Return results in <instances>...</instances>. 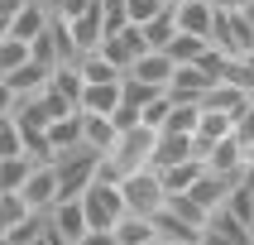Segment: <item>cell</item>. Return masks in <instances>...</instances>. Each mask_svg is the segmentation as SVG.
<instances>
[{
  "instance_id": "6da1fadb",
  "label": "cell",
  "mask_w": 254,
  "mask_h": 245,
  "mask_svg": "<svg viewBox=\"0 0 254 245\" xmlns=\"http://www.w3.org/2000/svg\"><path fill=\"white\" fill-rule=\"evenodd\" d=\"M96 163H101V154H96V149H86V144H77V149H67V154H58V159H53V173H58V202L82 197L86 187L96 183Z\"/></svg>"
},
{
  "instance_id": "7a4b0ae2",
  "label": "cell",
  "mask_w": 254,
  "mask_h": 245,
  "mask_svg": "<svg viewBox=\"0 0 254 245\" xmlns=\"http://www.w3.org/2000/svg\"><path fill=\"white\" fill-rule=\"evenodd\" d=\"M154 140H158V130H149L144 120H139V125H129V130H120V135H115V144L106 149V163H111L120 178H125V173H134V168H149Z\"/></svg>"
},
{
  "instance_id": "3957f363",
  "label": "cell",
  "mask_w": 254,
  "mask_h": 245,
  "mask_svg": "<svg viewBox=\"0 0 254 245\" xmlns=\"http://www.w3.org/2000/svg\"><path fill=\"white\" fill-rule=\"evenodd\" d=\"M29 58L34 63H43V68H58V63H77V39H72L67 19H58V14H48V24H43V34L34 43H29Z\"/></svg>"
},
{
  "instance_id": "277c9868",
  "label": "cell",
  "mask_w": 254,
  "mask_h": 245,
  "mask_svg": "<svg viewBox=\"0 0 254 245\" xmlns=\"http://www.w3.org/2000/svg\"><path fill=\"white\" fill-rule=\"evenodd\" d=\"M120 197H125V212L134 216H154L163 202H168V192H163V178H158L154 168H134L120 178Z\"/></svg>"
},
{
  "instance_id": "5b68a950",
  "label": "cell",
  "mask_w": 254,
  "mask_h": 245,
  "mask_svg": "<svg viewBox=\"0 0 254 245\" xmlns=\"http://www.w3.org/2000/svg\"><path fill=\"white\" fill-rule=\"evenodd\" d=\"M82 212H86V226L91 231H111L120 216H125V197H120V183H91L82 192Z\"/></svg>"
},
{
  "instance_id": "8992f818",
  "label": "cell",
  "mask_w": 254,
  "mask_h": 245,
  "mask_svg": "<svg viewBox=\"0 0 254 245\" xmlns=\"http://www.w3.org/2000/svg\"><path fill=\"white\" fill-rule=\"evenodd\" d=\"M144 48H149V43H144V29H139V24H125V29H115V34H106V39L96 43V53L106 58L120 77L134 68V58H139Z\"/></svg>"
},
{
  "instance_id": "52a82bcc",
  "label": "cell",
  "mask_w": 254,
  "mask_h": 245,
  "mask_svg": "<svg viewBox=\"0 0 254 245\" xmlns=\"http://www.w3.org/2000/svg\"><path fill=\"white\" fill-rule=\"evenodd\" d=\"M19 197H24L29 212H53V202H58V173L53 163H34L24 178V187H19Z\"/></svg>"
},
{
  "instance_id": "ba28073f",
  "label": "cell",
  "mask_w": 254,
  "mask_h": 245,
  "mask_svg": "<svg viewBox=\"0 0 254 245\" xmlns=\"http://www.w3.org/2000/svg\"><path fill=\"white\" fill-rule=\"evenodd\" d=\"M173 63L163 48H144L139 58H134V68L125 72V77H134V82H144V86H158V91H168V77H173Z\"/></svg>"
},
{
  "instance_id": "9c48e42d",
  "label": "cell",
  "mask_w": 254,
  "mask_h": 245,
  "mask_svg": "<svg viewBox=\"0 0 254 245\" xmlns=\"http://www.w3.org/2000/svg\"><path fill=\"white\" fill-rule=\"evenodd\" d=\"M245 154H250V149L240 144V135H226V140H216V144L201 149V163H206L211 173H226V178H230V173H240L245 163H250Z\"/></svg>"
},
{
  "instance_id": "30bf717a",
  "label": "cell",
  "mask_w": 254,
  "mask_h": 245,
  "mask_svg": "<svg viewBox=\"0 0 254 245\" xmlns=\"http://www.w3.org/2000/svg\"><path fill=\"white\" fill-rule=\"evenodd\" d=\"M206 91H211V77H206L197 63H178V68H173V77H168V96L173 101H197L201 106Z\"/></svg>"
},
{
  "instance_id": "8fae6325",
  "label": "cell",
  "mask_w": 254,
  "mask_h": 245,
  "mask_svg": "<svg viewBox=\"0 0 254 245\" xmlns=\"http://www.w3.org/2000/svg\"><path fill=\"white\" fill-rule=\"evenodd\" d=\"M250 91L245 86H235V82H211V91L201 96V106L206 111H221V115H230V120H240L245 111H250Z\"/></svg>"
},
{
  "instance_id": "7c38bea8",
  "label": "cell",
  "mask_w": 254,
  "mask_h": 245,
  "mask_svg": "<svg viewBox=\"0 0 254 245\" xmlns=\"http://www.w3.org/2000/svg\"><path fill=\"white\" fill-rule=\"evenodd\" d=\"M48 226L58 231V236H63V241H82L86 231V212H82V197H67V202H53V212H48Z\"/></svg>"
},
{
  "instance_id": "4fadbf2b",
  "label": "cell",
  "mask_w": 254,
  "mask_h": 245,
  "mask_svg": "<svg viewBox=\"0 0 254 245\" xmlns=\"http://www.w3.org/2000/svg\"><path fill=\"white\" fill-rule=\"evenodd\" d=\"M149 221H154V236H158L163 245H192V241H201V231H197V226H187V221L173 212L168 202H163V207H158Z\"/></svg>"
},
{
  "instance_id": "5bb4252c",
  "label": "cell",
  "mask_w": 254,
  "mask_h": 245,
  "mask_svg": "<svg viewBox=\"0 0 254 245\" xmlns=\"http://www.w3.org/2000/svg\"><path fill=\"white\" fill-rule=\"evenodd\" d=\"M230 183H235V173H230V178H226V173H211V168H206V173H201V178H197V183L187 187V197H192V202H197V207H201V212L211 216L216 207L226 202Z\"/></svg>"
},
{
  "instance_id": "9a60e30c",
  "label": "cell",
  "mask_w": 254,
  "mask_h": 245,
  "mask_svg": "<svg viewBox=\"0 0 254 245\" xmlns=\"http://www.w3.org/2000/svg\"><path fill=\"white\" fill-rule=\"evenodd\" d=\"M183 159H197L192 135H168V130H158L154 154H149V168H173V163H183Z\"/></svg>"
},
{
  "instance_id": "2e32d148",
  "label": "cell",
  "mask_w": 254,
  "mask_h": 245,
  "mask_svg": "<svg viewBox=\"0 0 254 245\" xmlns=\"http://www.w3.org/2000/svg\"><path fill=\"white\" fill-rule=\"evenodd\" d=\"M48 0H24V10L14 14L10 19V29H5V34H10V39H19V43H34L43 34V24H48Z\"/></svg>"
},
{
  "instance_id": "e0dca14e",
  "label": "cell",
  "mask_w": 254,
  "mask_h": 245,
  "mask_svg": "<svg viewBox=\"0 0 254 245\" xmlns=\"http://www.w3.org/2000/svg\"><path fill=\"white\" fill-rule=\"evenodd\" d=\"M125 82V77H120ZM120 82H82V96H77V111L86 115H111L120 106Z\"/></svg>"
},
{
  "instance_id": "ac0fdd59",
  "label": "cell",
  "mask_w": 254,
  "mask_h": 245,
  "mask_svg": "<svg viewBox=\"0 0 254 245\" xmlns=\"http://www.w3.org/2000/svg\"><path fill=\"white\" fill-rule=\"evenodd\" d=\"M173 19H178V29H187V34L211 39L216 10H211V0H178V5H173Z\"/></svg>"
},
{
  "instance_id": "d6986e66",
  "label": "cell",
  "mask_w": 254,
  "mask_h": 245,
  "mask_svg": "<svg viewBox=\"0 0 254 245\" xmlns=\"http://www.w3.org/2000/svg\"><path fill=\"white\" fill-rule=\"evenodd\" d=\"M67 29H72V39H77V53H91V48L106 39V24H101V0H96V5H91L86 14L67 19Z\"/></svg>"
},
{
  "instance_id": "ffe728a7",
  "label": "cell",
  "mask_w": 254,
  "mask_h": 245,
  "mask_svg": "<svg viewBox=\"0 0 254 245\" xmlns=\"http://www.w3.org/2000/svg\"><path fill=\"white\" fill-rule=\"evenodd\" d=\"M5 82H10V91H14V96H39L43 86H48V68L29 58V63H19L14 72H5Z\"/></svg>"
},
{
  "instance_id": "44dd1931",
  "label": "cell",
  "mask_w": 254,
  "mask_h": 245,
  "mask_svg": "<svg viewBox=\"0 0 254 245\" xmlns=\"http://www.w3.org/2000/svg\"><path fill=\"white\" fill-rule=\"evenodd\" d=\"M43 135H48V144H53V159H58V154H67V149H77V144H82V111L58 115V120L43 130Z\"/></svg>"
},
{
  "instance_id": "7402d4cb",
  "label": "cell",
  "mask_w": 254,
  "mask_h": 245,
  "mask_svg": "<svg viewBox=\"0 0 254 245\" xmlns=\"http://www.w3.org/2000/svg\"><path fill=\"white\" fill-rule=\"evenodd\" d=\"M154 173L163 178V192L178 197V192H187V187L206 173V163H201V159H183V163H173V168H154Z\"/></svg>"
},
{
  "instance_id": "603a6c76",
  "label": "cell",
  "mask_w": 254,
  "mask_h": 245,
  "mask_svg": "<svg viewBox=\"0 0 254 245\" xmlns=\"http://www.w3.org/2000/svg\"><path fill=\"white\" fill-rule=\"evenodd\" d=\"M115 135H120V130L111 125V115H86L82 111V144H86V149L106 154V149L115 144Z\"/></svg>"
},
{
  "instance_id": "cb8c5ba5",
  "label": "cell",
  "mask_w": 254,
  "mask_h": 245,
  "mask_svg": "<svg viewBox=\"0 0 254 245\" xmlns=\"http://www.w3.org/2000/svg\"><path fill=\"white\" fill-rule=\"evenodd\" d=\"M111 236H115V245H144V241H154V221H149V216L125 212V216L111 226Z\"/></svg>"
},
{
  "instance_id": "d4e9b609",
  "label": "cell",
  "mask_w": 254,
  "mask_h": 245,
  "mask_svg": "<svg viewBox=\"0 0 254 245\" xmlns=\"http://www.w3.org/2000/svg\"><path fill=\"white\" fill-rule=\"evenodd\" d=\"M48 86L77 106V96H82V68H77V63H58V68H48Z\"/></svg>"
},
{
  "instance_id": "484cf974",
  "label": "cell",
  "mask_w": 254,
  "mask_h": 245,
  "mask_svg": "<svg viewBox=\"0 0 254 245\" xmlns=\"http://www.w3.org/2000/svg\"><path fill=\"white\" fill-rule=\"evenodd\" d=\"M206 43H211V39H201V34H187V29H178V34L168 39V48H163V53H168L173 63H197V58L206 53Z\"/></svg>"
},
{
  "instance_id": "4316f807",
  "label": "cell",
  "mask_w": 254,
  "mask_h": 245,
  "mask_svg": "<svg viewBox=\"0 0 254 245\" xmlns=\"http://www.w3.org/2000/svg\"><path fill=\"white\" fill-rule=\"evenodd\" d=\"M139 29H144V43H149V48H168V39L178 34V19H173V5H168V10H158L154 19H144Z\"/></svg>"
},
{
  "instance_id": "83f0119b",
  "label": "cell",
  "mask_w": 254,
  "mask_h": 245,
  "mask_svg": "<svg viewBox=\"0 0 254 245\" xmlns=\"http://www.w3.org/2000/svg\"><path fill=\"white\" fill-rule=\"evenodd\" d=\"M197 115H201L197 101H173V111H168V120H163V130H168V135H192V130H197Z\"/></svg>"
},
{
  "instance_id": "f1b7e54d",
  "label": "cell",
  "mask_w": 254,
  "mask_h": 245,
  "mask_svg": "<svg viewBox=\"0 0 254 245\" xmlns=\"http://www.w3.org/2000/svg\"><path fill=\"white\" fill-rule=\"evenodd\" d=\"M29 163L24 154H14V159H0V192H19L24 187V178H29Z\"/></svg>"
},
{
  "instance_id": "f546056e",
  "label": "cell",
  "mask_w": 254,
  "mask_h": 245,
  "mask_svg": "<svg viewBox=\"0 0 254 245\" xmlns=\"http://www.w3.org/2000/svg\"><path fill=\"white\" fill-rule=\"evenodd\" d=\"M77 68H82V82H120V72H115L111 63H106V58L96 53V48L77 58Z\"/></svg>"
},
{
  "instance_id": "4dcf8cb0",
  "label": "cell",
  "mask_w": 254,
  "mask_h": 245,
  "mask_svg": "<svg viewBox=\"0 0 254 245\" xmlns=\"http://www.w3.org/2000/svg\"><path fill=\"white\" fill-rule=\"evenodd\" d=\"M19 63H29V43L10 39V34H0V77H5V72H14Z\"/></svg>"
},
{
  "instance_id": "1f68e13d",
  "label": "cell",
  "mask_w": 254,
  "mask_h": 245,
  "mask_svg": "<svg viewBox=\"0 0 254 245\" xmlns=\"http://www.w3.org/2000/svg\"><path fill=\"white\" fill-rule=\"evenodd\" d=\"M14 154H24V130H19V120H0V159H14Z\"/></svg>"
},
{
  "instance_id": "d6a6232c",
  "label": "cell",
  "mask_w": 254,
  "mask_h": 245,
  "mask_svg": "<svg viewBox=\"0 0 254 245\" xmlns=\"http://www.w3.org/2000/svg\"><path fill=\"white\" fill-rule=\"evenodd\" d=\"M168 111H173V96H168V91H158V96H154V101H149V106L139 111V120H144L149 130H163V120H168Z\"/></svg>"
},
{
  "instance_id": "836d02e7",
  "label": "cell",
  "mask_w": 254,
  "mask_h": 245,
  "mask_svg": "<svg viewBox=\"0 0 254 245\" xmlns=\"http://www.w3.org/2000/svg\"><path fill=\"white\" fill-rule=\"evenodd\" d=\"M24 212H29V207H24V197H19V192H0V236H5V231H10Z\"/></svg>"
},
{
  "instance_id": "e575fe53",
  "label": "cell",
  "mask_w": 254,
  "mask_h": 245,
  "mask_svg": "<svg viewBox=\"0 0 254 245\" xmlns=\"http://www.w3.org/2000/svg\"><path fill=\"white\" fill-rule=\"evenodd\" d=\"M158 10H168V0H129V24H144Z\"/></svg>"
},
{
  "instance_id": "d590c367",
  "label": "cell",
  "mask_w": 254,
  "mask_h": 245,
  "mask_svg": "<svg viewBox=\"0 0 254 245\" xmlns=\"http://www.w3.org/2000/svg\"><path fill=\"white\" fill-rule=\"evenodd\" d=\"M96 5V0H48V10L58 14V19H77V14H86Z\"/></svg>"
},
{
  "instance_id": "8d00e7d4",
  "label": "cell",
  "mask_w": 254,
  "mask_h": 245,
  "mask_svg": "<svg viewBox=\"0 0 254 245\" xmlns=\"http://www.w3.org/2000/svg\"><path fill=\"white\" fill-rule=\"evenodd\" d=\"M235 135H240V144H245V149H254V101H250V111L235 120Z\"/></svg>"
},
{
  "instance_id": "74e56055",
  "label": "cell",
  "mask_w": 254,
  "mask_h": 245,
  "mask_svg": "<svg viewBox=\"0 0 254 245\" xmlns=\"http://www.w3.org/2000/svg\"><path fill=\"white\" fill-rule=\"evenodd\" d=\"M14 106H19V96H14V91H10V82L0 77V120H10V115H14Z\"/></svg>"
},
{
  "instance_id": "f35d334b",
  "label": "cell",
  "mask_w": 254,
  "mask_h": 245,
  "mask_svg": "<svg viewBox=\"0 0 254 245\" xmlns=\"http://www.w3.org/2000/svg\"><path fill=\"white\" fill-rule=\"evenodd\" d=\"M19 10H24V0H0V34L10 29V19H14Z\"/></svg>"
},
{
  "instance_id": "ab89813d",
  "label": "cell",
  "mask_w": 254,
  "mask_h": 245,
  "mask_svg": "<svg viewBox=\"0 0 254 245\" xmlns=\"http://www.w3.org/2000/svg\"><path fill=\"white\" fill-rule=\"evenodd\" d=\"M72 245H115V236L111 231H86L82 241H72Z\"/></svg>"
},
{
  "instance_id": "60d3db41",
  "label": "cell",
  "mask_w": 254,
  "mask_h": 245,
  "mask_svg": "<svg viewBox=\"0 0 254 245\" xmlns=\"http://www.w3.org/2000/svg\"><path fill=\"white\" fill-rule=\"evenodd\" d=\"M240 19H245V24L254 29V0H240Z\"/></svg>"
},
{
  "instance_id": "b9f144b4",
  "label": "cell",
  "mask_w": 254,
  "mask_h": 245,
  "mask_svg": "<svg viewBox=\"0 0 254 245\" xmlns=\"http://www.w3.org/2000/svg\"><path fill=\"white\" fill-rule=\"evenodd\" d=\"M211 10H216V14H226V10H240V0H211Z\"/></svg>"
},
{
  "instance_id": "7bdbcfd3",
  "label": "cell",
  "mask_w": 254,
  "mask_h": 245,
  "mask_svg": "<svg viewBox=\"0 0 254 245\" xmlns=\"http://www.w3.org/2000/svg\"><path fill=\"white\" fill-rule=\"evenodd\" d=\"M0 245H14V241H10V236H0Z\"/></svg>"
},
{
  "instance_id": "ee69618b",
  "label": "cell",
  "mask_w": 254,
  "mask_h": 245,
  "mask_svg": "<svg viewBox=\"0 0 254 245\" xmlns=\"http://www.w3.org/2000/svg\"><path fill=\"white\" fill-rule=\"evenodd\" d=\"M144 245H163V241H158V236H154V241H144Z\"/></svg>"
},
{
  "instance_id": "f6af8a7d",
  "label": "cell",
  "mask_w": 254,
  "mask_h": 245,
  "mask_svg": "<svg viewBox=\"0 0 254 245\" xmlns=\"http://www.w3.org/2000/svg\"><path fill=\"white\" fill-rule=\"evenodd\" d=\"M245 159H250V168H254V149H250V154H245Z\"/></svg>"
},
{
  "instance_id": "bcb514c9",
  "label": "cell",
  "mask_w": 254,
  "mask_h": 245,
  "mask_svg": "<svg viewBox=\"0 0 254 245\" xmlns=\"http://www.w3.org/2000/svg\"><path fill=\"white\" fill-rule=\"evenodd\" d=\"M192 245H201V241H192Z\"/></svg>"
}]
</instances>
